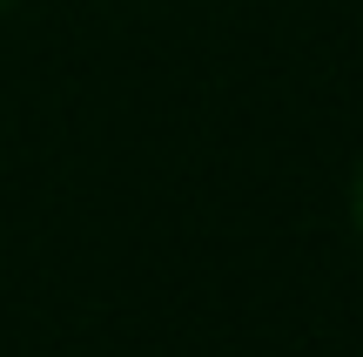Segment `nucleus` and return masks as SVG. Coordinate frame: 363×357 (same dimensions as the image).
Instances as JSON below:
<instances>
[{"label":"nucleus","mask_w":363,"mask_h":357,"mask_svg":"<svg viewBox=\"0 0 363 357\" xmlns=\"http://www.w3.org/2000/svg\"><path fill=\"white\" fill-rule=\"evenodd\" d=\"M7 7H13V0H0V13H7Z\"/></svg>","instance_id":"nucleus-2"},{"label":"nucleus","mask_w":363,"mask_h":357,"mask_svg":"<svg viewBox=\"0 0 363 357\" xmlns=\"http://www.w3.org/2000/svg\"><path fill=\"white\" fill-rule=\"evenodd\" d=\"M350 223H357V236H363V162H357V175H350Z\"/></svg>","instance_id":"nucleus-1"}]
</instances>
